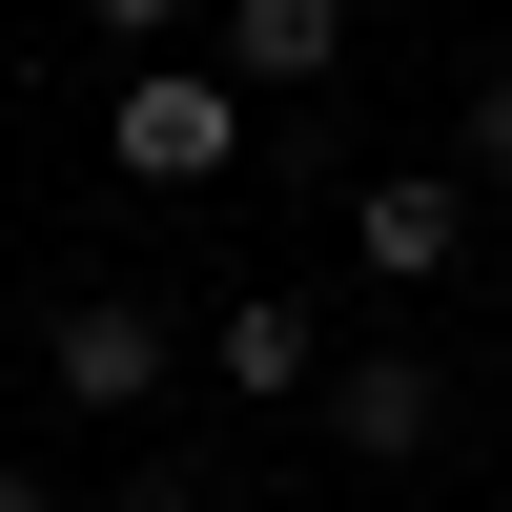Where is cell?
Masks as SVG:
<instances>
[{
  "label": "cell",
  "instance_id": "obj_1",
  "mask_svg": "<svg viewBox=\"0 0 512 512\" xmlns=\"http://www.w3.org/2000/svg\"><path fill=\"white\" fill-rule=\"evenodd\" d=\"M246 144H267V103H246L226 62H123L103 82V164L123 185H226Z\"/></svg>",
  "mask_w": 512,
  "mask_h": 512
},
{
  "label": "cell",
  "instance_id": "obj_2",
  "mask_svg": "<svg viewBox=\"0 0 512 512\" xmlns=\"http://www.w3.org/2000/svg\"><path fill=\"white\" fill-rule=\"evenodd\" d=\"M472 226H492L472 164H369V185H349V267H369V287H451Z\"/></svg>",
  "mask_w": 512,
  "mask_h": 512
},
{
  "label": "cell",
  "instance_id": "obj_3",
  "mask_svg": "<svg viewBox=\"0 0 512 512\" xmlns=\"http://www.w3.org/2000/svg\"><path fill=\"white\" fill-rule=\"evenodd\" d=\"M41 369H62V410H103V431H123V410H164V369H185V328H164L144 287H82V308L41 328Z\"/></svg>",
  "mask_w": 512,
  "mask_h": 512
},
{
  "label": "cell",
  "instance_id": "obj_4",
  "mask_svg": "<svg viewBox=\"0 0 512 512\" xmlns=\"http://www.w3.org/2000/svg\"><path fill=\"white\" fill-rule=\"evenodd\" d=\"M205 369H226L246 410H328V328H308V287H226V328H205Z\"/></svg>",
  "mask_w": 512,
  "mask_h": 512
},
{
  "label": "cell",
  "instance_id": "obj_5",
  "mask_svg": "<svg viewBox=\"0 0 512 512\" xmlns=\"http://www.w3.org/2000/svg\"><path fill=\"white\" fill-rule=\"evenodd\" d=\"M205 62H226L246 103H308V82L349 62V0H226V21H205Z\"/></svg>",
  "mask_w": 512,
  "mask_h": 512
},
{
  "label": "cell",
  "instance_id": "obj_6",
  "mask_svg": "<svg viewBox=\"0 0 512 512\" xmlns=\"http://www.w3.org/2000/svg\"><path fill=\"white\" fill-rule=\"evenodd\" d=\"M431 431H451V390H431V349H349V369H328V451H369V472H410Z\"/></svg>",
  "mask_w": 512,
  "mask_h": 512
},
{
  "label": "cell",
  "instance_id": "obj_7",
  "mask_svg": "<svg viewBox=\"0 0 512 512\" xmlns=\"http://www.w3.org/2000/svg\"><path fill=\"white\" fill-rule=\"evenodd\" d=\"M451 164H472V185H512V62L472 82V103H451Z\"/></svg>",
  "mask_w": 512,
  "mask_h": 512
},
{
  "label": "cell",
  "instance_id": "obj_8",
  "mask_svg": "<svg viewBox=\"0 0 512 512\" xmlns=\"http://www.w3.org/2000/svg\"><path fill=\"white\" fill-rule=\"evenodd\" d=\"M82 21H103L123 62H164V21H185V0H82Z\"/></svg>",
  "mask_w": 512,
  "mask_h": 512
},
{
  "label": "cell",
  "instance_id": "obj_9",
  "mask_svg": "<svg viewBox=\"0 0 512 512\" xmlns=\"http://www.w3.org/2000/svg\"><path fill=\"white\" fill-rule=\"evenodd\" d=\"M0 512H62V492H41V472H0Z\"/></svg>",
  "mask_w": 512,
  "mask_h": 512
}]
</instances>
